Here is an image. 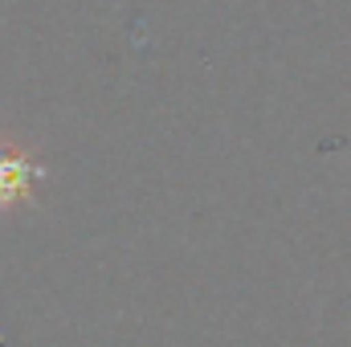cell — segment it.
I'll use <instances>...</instances> for the list:
<instances>
[{
    "mask_svg": "<svg viewBox=\"0 0 351 347\" xmlns=\"http://www.w3.org/2000/svg\"><path fill=\"white\" fill-rule=\"evenodd\" d=\"M25 188H29V172H25V164H21V160H0V192H4L8 200H16Z\"/></svg>",
    "mask_w": 351,
    "mask_h": 347,
    "instance_id": "6da1fadb",
    "label": "cell"
}]
</instances>
